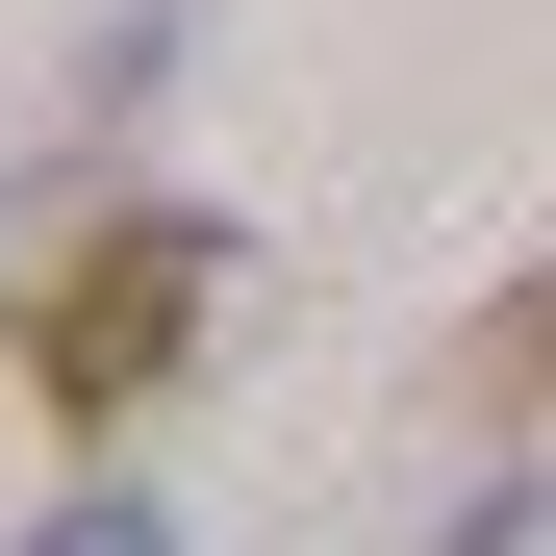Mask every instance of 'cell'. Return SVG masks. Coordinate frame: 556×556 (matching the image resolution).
<instances>
[{
	"label": "cell",
	"mask_w": 556,
	"mask_h": 556,
	"mask_svg": "<svg viewBox=\"0 0 556 556\" xmlns=\"http://www.w3.org/2000/svg\"><path fill=\"white\" fill-rule=\"evenodd\" d=\"M430 556H556V481H481V506H455Z\"/></svg>",
	"instance_id": "277c9868"
},
{
	"label": "cell",
	"mask_w": 556,
	"mask_h": 556,
	"mask_svg": "<svg viewBox=\"0 0 556 556\" xmlns=\"http://www.w3.org/2000/svg\"><path fill=\"white\" fill-rule=\"evenodd\" d=\"M228 304H253V228H228V203H102L26 304H0V354H26L51 430H152V405L228 354Z\"/></svg>",
	"instance_id": "6da1fadb"
},
{
	"label": "cell",
	"mask_w": 556,
	"mask_h": 556,
	"mask_svg": "<svg viewBox=\"0 0 556 556\" xmlns=\"http://www.w3.org/2000/svg\"><path fill=\"white\" fill-rule=\"evenodd\" d=\"M455 405H481V430H531V405H556V253H531V278H481V329H455Z\"/></svg>",
	"instance_id": "7a4b0ae2"
},
{
	"label": "cell",
	"mask_w": 556,
	"mask_h": 556,
	"mask_svg": "<svg viewBox=\"0 0 556 556\" xmlns=\"http://www.w3.org/2000/svg\"><path fill=\"white\" fill-rule=\"evenodd\" d=\"M26 556H177V506H127V481H76V506H51Z\"/></svg>",
	"instance_id": "3957f363"
}]
</instances>
